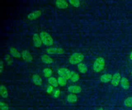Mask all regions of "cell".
Listing matches in <instances>:
<instances>
[{
	"mask_svg": "<svg viewBox=\"0 0 132 110\" xmlns=\"http://www.w3.org/2000/svg\"><path fill=\"white\" fill-rule=\"evenodd\" d=\"M32 41L34 45L37 48H39L42 45V40L40 37V35L35 33L32 36Z\"/></svg>",
	"mask_w": 132,
	"mask_h": 110,
	"instance_id": "52a82bcc",
	"label": "cell"
},
{
	"mask_svg": "<svg viewBox=\"0 0 132 110\" xmlns=\"http://www.w3.org/2000/svg\"><path fill=\"white\" fill-rule=\"evenodd\" d=\"M40 37L42 43L47 46L52 45L54 43V40L52 36L47 32H42L40 33Z\"/></svg>",
	"mask_w": 132,
	"mask_h": 110,
	"instance_id": "7a4b0ae2",
	"label": "cell"
},
{
	"mask_svg": "<svg viewBox=\"0 0 132 110\" xmlns=\"http://www.w3.org/2000/svg\"><path fill=\"white\" fill-rule=\"evenodd\" d=\"M46 52L50 54H62L64 53V51L62 49L57 47H51L47 49Z\"/></svg>",
	"mask_w": 132,
	"mask_h": 110,
	"instance_id": "5b68a950",
	"label": "cell"
},
{
	"mask_svg": "<svg viewBox=\"0 0 132 110\" xmlns=\"http://www.w3.org/2000/svg\"><path fill=\"white\" fill-rule=\"evenodd\" d=\"M41 60L43 62L46 64H51L53 62V59L47 54H44L42 55Z\"/></svg>",
	"mask_w": 132,
	"mask_h": 110,
	"instance_id": "5bb4252c",
	"label": "cell"
},
{
	"mask_svg": "<svg viewBox=\"0 0 132 110\" xmlns=\"http://www.w3.org/2000/svg\"><path fill=\"white\" fill-rule=\"evenodd\" d=\"M112 75L109 73H106L102 75L100 77V80L103 83H108L111 81Z\"/></svg>",
	"mask_w": 132,
	"mask_h": 110,
	"instance_id": "4fadbf2b",
	"label": "cell"
},
{
	"mask_svg": "<svg viewBox=\"0 0 132 110\" xmlns=\"http://www.w3.org/2000/svg\"><path fill=\"white\" fill-rule=\"evenodd\" d=\"M52 73H53L52 70L50 68H46L44 69L43 70V74L46 77L50 78V77H51L52 75Z\"/></svg>",
	"mask_w": 132,
	"mask_h": 110,
	"instance_id": "603a6c76",
	"label": "cell"
},
{
	"mask_svg": "<svg viewBox=\"0 0 132 110\" xmlns=\"http://www.w3.org/2000/svg\"><path fill=\"white\" fill-rule=\"evenodd\" d=\"M0 107L1 110H9L8 105L3 101L0 102Z\"/></svg>",
	"mask_w": 132,
	"mask_h": 110,
	"instance_id": "484cf974",
	"label": "cell"
},
{
	"mask_svg": "<svg viewBox=\"0 0 132 110\" xmlns=\"http://www.w3.org/2000/svg\"><path fill=\"white\" fill-rule=\"evenodd\" d=\"M32 81L35 85L38 86L41 85L42 83V80L41 78L37 74H34L32 76Z\"/></svg>",
	"mask_w": 132,
	"mask_h": 110,
	"instance_id": "9a60e30c",
	"label": "cell"
},
{
	"mask_svg": "<svg viewBox=\"0 0 132 110\" xmlns=\"http://www.w3.org/2000/svg\"><path fill=\"white\" fill-rule=\"evenodd\" d=\"M124 104L127 107H132V97H129L127 98L124 100Z\"/></svg>",
	"mask_w": 132,
	"mask_h": 110,
	"instance_id": "7402d4cb",
	"label": "cell"
},
{
	"mask_svg": "<svg viewBox=\"0 0 132 110\" xmlns=\"http://www.w3.org/2000/svg\"><path fill=\"white\" fill-rule=\"evenodd\" d=\"M68 89L70 92L74 94L80 93L81 91V87L79 86H76V85L70 86L68 87Z\"/></svg>",
	"mask_w": 132,
	"mask_h": 110,
	"instance_id": "30bf717a",
	"label": "cell"
},
{
	"mask_svg": "<svg viewBox=\"0 0 132 110\" xmlns=\"http://www.w3.org/2000/svg\"><path fill=\"white\" fill-rule=\"evenodd\" d=\"M70 70L65 68H61L58 70V74L60 76L63 77L67 80L70 79V74H71Z\"/></svg>",
	"mask_w": 132,
	"mask_h": 110,
	"instance_id": "277c9868",
	"label": "cell"
},
{
	"mask_svg": "<svg viewBox=\"0 0 132 110\" xmlns=\"http://www.w3.org/2000/svg\"><path fill=\"white\" fill-rule=\"evenodd\" d=\"M56 5L59 9H65L68 7V3L63 0H58L56 1Z\"/></svg>",
	"mask_w": 132,
	"mask_h": 110,
	"instance_id": "8fae6325",
	"label": "cell"
},
{
	"mask_svg": "<svg viewBox=\"0 0 132 110\" xmlns=\"http://www.w3.org/2000/svg\"><path fill=\"white\" fill-rule=\"evenodd\" d=\"M79 75L76 72L74 71H71V74H70V79L73 82H76L78 81L79 79Z\"/></svg>",
	"mask_w": 132,
	"mask_h": 110,
	"instance_id": "ac0fdd59",
	"label": "cell"
},
{
	"mask_svg": "<svg viewBox=\"0 0 132 110\" xmlns=\"http://www.w3.org/2000/svg\"><path fill=\"white\" fill-rule=\"evenodd\" d=\"M67 100L70 103H74L77 101V97L75 94L70 93L67 96Z\"/></svg>",
	"mask_w": 132,
	"mask_h": 110,
	"instance_id": "ffe728a7",
	"label": "cell"
},
{
	"mask_svg": "<svg viewBox=\"0 0 132 110\" xmlns=\"http://www.w3.org/2000/svg\"><path fill=\"white\" fill-rule=\"evenodd\" d=\"M97 110H103V108L102 107H101V108H99L98 109H97Z\"/></svg>",
	"mask_w": 132,
	"mask_h": 110,
	"instance_id": "1f68e13d",
	"label": "cell"
},
{
	"mask_svg": "<svg viewBox=\"0 0 132 110\" xmlns=\"http://www.w3.org/2000/svg\"><path fill=\"white\" fill-rule=\"evenodd\" d=\"M84 55L80 53H74L69 58V62L72 65L79 64L84 60Z\"/></svg>",
	"mask_w": 132,
	"mask_h": 110,
	"instance_id": "3957f363",
	"label": "cell"
},
{
	"mask_svg": "<svg viewBox=\"0 0 132 110\" xmlns=\"http://www.w3.org/2000/svg\"><path fill=\"white\" fill-rule=\"evenodd\" d=\"M69 3L75 7H78L80 5V2L79 1L77 0H70L69 1Z\"/></svg>",
	"mask_w": 132,
	"mask_h": 110,
	"instance_id": "d4e9b609",
	"label": "cell"
},
{
	"mask_svg": "<svg viewBox=\"0 0 132 110\" xmlns=\"http://www.w3.org/2000/svg\"><path fill=\"white\" fill-rule=\"evenodd\" d=\"M67 79L63 77H61V76H59L58 77V79H57V81H58V84L60 86H64L67 84Z\"/></svg>",
	"mask_w": 132,
	"mask_h": 110,
	"instance_id": "cb8c5ba5",
	"label": "cell"
},
{
	"mask_svg": "<svg viewBox=\"0 0 132 110\" xmlns=\"http://www.w3.org/2000/svg\"><path fill=\"white\" fill-rule=\"evenodd\" d=\"M0 93L1 96L3 98H7L8 96V92L7 88L4 85H1L0 86Z\"/></svg>",
	"mask_w": 132,
	"mask_h": 110,
	"instance_id": "2e32d148",
	"label": "cell"
},
{
	"mask_svg": "<svg viewBox=\"0 0 132 110\" xmlns=\"http://www.w3.org/2000/svg\"><path fill=\"white\" fill-rule=\"evenodd\" d=\"M41 14L40 10H36L34 12H31L27 15V18L29 20H32L38 18Z\"/></svg>",
	"mask_w": 132,
	"mask_h": 110,
	"instance_id": "9c48e42d",
	"label": "cell"
},
{
	"mask_svg": "<svg viewBox=\"0 0 132 110\" xmlns=\"http://www.w3.org/2000/svg\"><path fill=\"white\" fill-rule=\"evenodd\" d=\"M121 76L120 73L116 72L115 73L112 77V79L111 81V83L113 86H117L121 82Z\"/></svg>",
	"mask_w": 132,
	"mask_h": 110,
	"instance_id": "8992f818",
	"label": "cell"
},
{
	"mask_svg": "<svg viewBox=\"0 0 132 110\" xmlns=\"http://www.w3.org/2000/svg\"><path fill=\"white\" fill-rule=\"evenodd\" d=\"M22 57L23 59L27 62H31L32 60V56L31 54L27 50H24L21 53Z\"/></svg>",
	"mask_w": 132,
	"mask_h": 110,
	"instance_id": "ba28073f",
	"label": "cell"
},
{
	"mask_svg": "<svg viewBox=\"0 0 132 110\" xmlns=\"http://www.w3.org/2000/svg\"><path fill=\"white\" fill-rule=\"evenodd\" d=\"M60 94V90L59 89H56L54 90L53 95L55 98H58Z\"/></svg>",
	"mask_w": 132,
	"mask_h": 110,
	"instance_id": "83f0119b",
	"label": "cell"
},
{
	"mask_svg": "<svg viewBox=\"0 0 132 110\" xmlns=\"http://www.w3.org/2000/svg\"><path fill=\"white\" fill-rule=\"evenodd\" d=\"M105 110H107V109H105Z\"/></svg>",
	"mask_w": 132,
	"mask_h": 110,
	"instance_id": "836d02e7",
	"label": "cell"
},
{
	"mask_svg": "<svg viewBox=\"0 0 132 110\" xmlns=\"http://www.w3.org/2000/svg\"><path fill=\"white\" fill-rule=\"evenodd\" d=\"M53 90V87L52 85H48L46 88V92L48 93H51Z\"/></svg>",
	"mask_w": 132,
	"mask_h": 110,
	"instance_id": "f1b7e54d",
	"label": "cell"
},
{
	"mask_svg": "<svg viewBox=\"0 0 132 110\" xmlns=\"http://www.w3.org/2000/svg\"><path fill=\"white\" fill-rule=\"evenodd\" d=\"M131 76H132V70H131Z\"/></svg>",
	"mask_w": 132,
	"mask_h": 110,
	"instance_id": "d6a6232c",
	"label": "cell"
},
{
	"mask_svg": "<svg viewBox=\"0 0 132 110\" xmlns=\"http://www.w3.org/2000/svg\"><path fill=\"white\" fill-rule=\"evenodd\" d=\"M3 69H4V62L2 60H1V62H0V73H1V74H2V73L3 71Z\"/></svg>",
	"mask_w": 132,
	"mask_h": 110,
	"instance_id": "f546056e",
	"label": "cell"
},
{
	"mask_svg": "<svg viewBox=\"0 0 132 110\" xmlns=\"http://www.w3.org/2000/svg\"><path fill=\"white\" fill-rule=\"evenodd\" d=\"M129 58L131 60H132V51L131 52H130V56H129Z\"/></svg>",
	"mask_w": 132,
	"mask_h": 110,
	"instance_id": "4dcf8cb0",
	"label": "cell"
},
{
	"mask_svg": "<svg viewBox=\"0 0 132 110\" xmlns=\"http://www.w3.org/2000/svg\"><path fill=\"white\" fill-rule=\"evenodd\" d=\"M10 53L11 54V55L15 58H20L22 55L21 54L14 48H10Z\"/></svg>",
	"mask_w": 132,
	"mask_h": 110,
	"instance_id": "e0dca14e",
	"label": "cell"
},
{
	"mask_svg": "<svg viewBox=\"0 0 132 110\" xmlns=\"http://www.w3.org/2000/svg\"><path fill=\"white\" fill-rule=\"evenodd\" d=\"M5 60L6 61L8 65H10L12 64L13 61H12V59L11 56H10L9 55H5Z\"/></svg>",
	"mask_w": 132,
	"mask_h": 110,
	"instance_id": "4316f807",
	"label": "cell"
},
{
	"mask_svg": "<svg viewBox=\"0 0 132 110\" xmlns=\"http://www.w3.org/2000/svg\"><path fill=\"white\" fill-rule=\"evenodd\" d=\"M105 61L104 58L102 57H99L96 59L94 61L93 69V70L96 72H100L102 71L105 67Z\"/></svg>",
	"mask_w": 132,
	"mask_h": 110,
	"instance_id": "6da1fadb",
	"label": "cell"
},
{
	"mask_svg": "<svg viewBox=\"0 0 132 110\" xmlns=\"http://www.w3.org/2000/svg\"><path fill=\"white\" fill-rule=\"evenodd\" d=\"M48 82L53 87H57L59 85L58 83V81L56 80L55 77L53 76H51L50 78H48Z\"/></svg>",
	"mask_w": 132,
	"mask_h": 110,
	"instance_id": "44dd1931",
	"label": "cell"
},
{
	"mask_svg": "<svg viewBox=\"0 0 132 110\" xmlns=\"http://www.w3.org/2000/svg\"><path fill=\"white\" fill-rule=\"evenodd\" d=\"M77 68L79 71L81 73H86L87 71V68L84 63H80L77 65Z\"/></svg>",
	"mask_w": 132,
	"mask_h": 110,
	"instance_id": "d6986e66",
	"label": "cell"
},
{
	"mask_svg": "<svg viewBox=\"0 0 132 110\" xmlns=\"http://www.w3.org/2000/svg\"><path fill=\"white\" fill-rule=\"evenodd\" d=\"M120 84L122 88L124 89H128L129 87H130V84L128 80V79L126 77H123L121 78V82H120Z\"/></svg>",
	"mask_w": 132,
	"mask_h": 110,
	"instance_id": "7c38bea8",
	"label": "cell"
}]
</instances>
